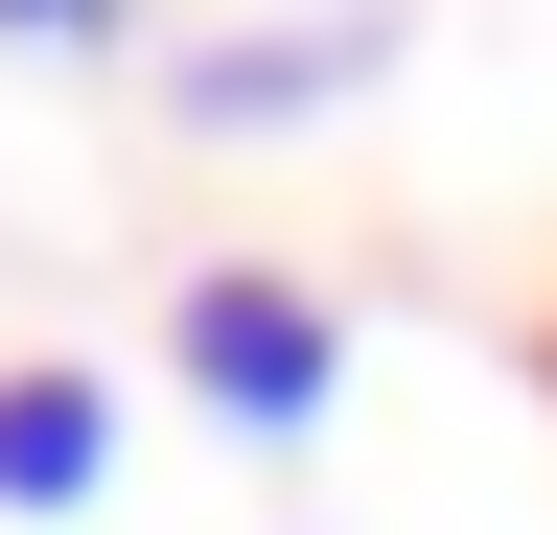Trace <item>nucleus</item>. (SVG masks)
Returning a JSON list of instances; mask_svg holds the SVG:
<instances>
[{
  "label": "nucleus",
  "mask_w": 557,
  "mask_h": 535,
  "mask_svg": "<svg viewBox=\"0 0 557 535\" xmlns=\"http://www.w3.org/2000/svg\"><path fill=\"white\" fill-rule=\"evenodd\" d=\"M139 0H0V47H116Z\"/></svg>",
  "instance_id": "nucleus-4"
},
{
  "label": "nucleus",
  "mask_w": 557,
  "mask_h": 535,
  "mask_svg": "<svg viewBox=\"0 0 557 535\" xmlns=\"http://www.w3.org/2000/svg\"><path fill=\"white\" fill-rule=\"evenodd\" d=\"M94 489H116V396L70 350H24L0 373V512H94Z\"/></svg>",
  "instance_id": "nucleus-3"
},
{
  "label": "nucleus",
  "mask_w": 557,
  "mask_h": 535,
  "mask_svg": "<svg viewBox=\"0 0 557 535\" xmlns=\"http://www.w3.org/2000/svg\"><path fill=\"white\" fill-rule=\"evenodd\" d=\"M163 373H186V420H233V442H325L348 420V326L278 280V256H209L163 303Z\"/></svg>",
  "instance_id": "nucleus-1"
},
{
  "label": "nucleus",
  "mask_w": 557,
  "mask_h": 535,
  "mask_svg": "<svg viewBox=\"0 0 557 535\" xmlns=\"http://www.w3.org/2000/svg\"><path fill=\"white\" fill-rule=\"evenodd\" d=\"M372 71H395L372 0H348V24H233V47H186V71H163V117H186V141H278V117H348Z\"/></svg>",
  "instance_id": "nucleus-2"
}]
</instances>
